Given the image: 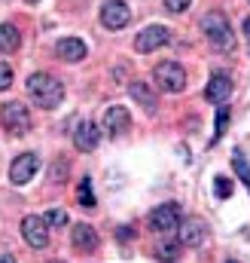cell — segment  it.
I'll use <instances>...</instances> for the list:
<instances>
[{
	"mask_svg": "<svg viewBox=\"0 0 250 263\" xmlns=\"http://www.w3.org/2000/svg\"><path fill=\"white\" fill-rule=\"evenodd\" d=\"M28 95H31V101L37 104V107H43V110H52V107H58L64 101V86L61 80H55L52 73H46V70H37V73H31L28 77Z\"/></svg>",
	"mask_w": 250,
	"mask_h": 263,
	"instance_id": "obj_1",
	"label": "cell"
},
{
	"mask_svg": "<svg viewBox=\"0 0 250 263\" xmlns=\"http://www.w3.org/2000/svg\"><path fill=\"white\" fill-rule=\"evenodd\" d=\"M201 31H204L207 43H211L217 52H235V34H232V25H229V18H226L220 9H214V12L204 15Z\"/></svg>",
	"mask_w": 250,
	"mask_h": 263,
	"instance_id": "obj_2",
	"label": "cell"
},
{
	"mask_svg": "<svg viewBox=\"0 0 250 263\" xmlns=\"http://www.w3.org/2000/svg\"><path fill=\"white\" fill-rule=\"evenodd\" d=\"M153 80H156V86H159L162 92H168V95H177V92L186 89V70L177 65V62H159L156 70H153Z\"/></svg>",
	"mask_w": 250,
	"mask_h": 263,
	"instance_id": "obj_3",
	"label": "cell"
},
{
	"mask_svg": "<svg viewBox=\"0 0 250 263\" xmlns=\"http://www.w3.org/2000/svg\"><path fill=\"white\" fill-rule=\"evenodd\" d=\"M0 123H3V129L9 132V135L22 138V135L31 132V110L22 101H6L0 107Z\"/></svg>",
	"mask_w": 250,
	"mask_h": 263,
	"instance_id": "obj_4",
	"label": "cell"
},
{
	"mask_svg": "<svg viewBox=\"0 0 250 263\" xmlns=\"http://www.w3.org/2000/svg\"><path fill=\"white\" fill-rule=\"evenodd\" d=\"M180 223H183V214H180L177 202H165L150 214V227L156 233H174V230H180Z\"/></svg>",
	"mask_w": 250,
	"mask_h": 263,
	"instance_id": "obj_5",
	"label": "cell"
},
{
	"mask_svg": "<svg viewBox=\"0 0 250 263\" xmlns=\"http://www.w3.org/2000/svg\"><path fill=\"white\" fill-rule=\"evenodd\" d=\"M22 239L31 248H46L49 245V223L40 214H25L22 217Z\"/></svg>",
	"mask_w": 250,
	"mask_h": 263,
	"instance_id": "obj_6",
	"label": "cell"
},
{
	"mask_svg": "<svg viewBox=\"0 0 250 263\" xmlns=\"http://www.w3.org/2000/svg\"><path fill=\"white\" fill-rule=\"evenodd\" d=\"M37 168H40V156H37V153H22V156H15L12 165H9V184L25 187L28 181H34Z\"/></svg>",
	"mask_w": 250,
	"mask_h": 263,
	"instance_id": "obj_7",
	"label": "cell"
},
{
	"mask_svg": "<svg viewBox=\"0 0 250 263\" xmlns=\"http://www.w3.org/2000/svg\"><path fill=\"white\" fill-rule=\"evenodd\" d=\"M168 40H171V31H168L165 25H150V28H143V31L137 34V40H134V49L147 55V52H156V49H162Z\"/></svg>",
	"mask_w": 250,
	"mask_h": 263,
	"instance_id": "obj_8",
	"label": "cell"
},
{
	"mask_svg": "<svg viewBox=\"0 0 250 263\" xmlns=\"http://www.w3.org/2000/svg\"><path fill=\"white\" fill-rule=\"evenodd\" d=\"M128 22H131L128 3H122V0H107V3L101 6V25H104L107 31H122Z\"/></svg>",
	"mask_w": 250,
	"mask_h": 263,
	"instance_id": "obj_9",
	"label": "cell"
},
{
	"mask_svg": "<svg viewBox=\"0 0 250 263\" xmlns=\"http://www.w3.org/2000/svg\"><path fill=\"white\" fill-rule=\"evenodd\" d=\"M101 129L107 132L110 138H119V135H125V132L131 129V114L125 107H119V104L107 107L104 110V120H101Z\"/></svg>",
	"mask_w": 250,
	"mask_h": 263,
	"instance_id": "obj_10",
	"label": "cell"
},
{
	"mask_svg": "<svg viewBox=\"0 0 250 263\" xmlns=\"http://www.w3.org/2000/svg\"><path fill=\"white\" fill-rule=\"evenodd\" d=\"M177 233H180L177 239H180L183 248H198V245L204 242V236H207V223H204L201 217H186Z\"/></svg>",
	"mask_w": 250,
	"mask_h": 263,
	"instance_id": "obj_11",
	"label": "cell"
},
{
	"mask_svg": "<svg viewBox=\"0 0 250 263\" xmlns=\"http://www.w3.org/2000/svg\"><path fill=\"white\" fill-rule=\"evenodd\" d=\"M229 95H232V77L223 73V70H217L211 77V83L204 86V98L214 101V104H223V101H229Z\"/></svg>",
	"mask_w": 250,
	"mask_h": 263,
	"instance_id": "obj_12",
	"label": "cell"
},
{
	"mask_svg": "<svg viewBox=\"0 0 250 263\" xmlns=\"http://www.w3.org/2000/svg\"><path fill=\"white\" fill-rule=\"evenodd\" d=\"M98 141H101V132H98L95 123H89V120L76 123V129H73V147H76V150L92 153V150L98 147Z\"/></svg>",
	"mask_w": 250,
	"mask_h": 263,
	"instance_id": "obj_13",
	"label": "cell"
},
{
	"mask_svg": "<svg viewBox=\"0 0 250 263\" xmlns=\"http://www.w3.org/2000/svg\"><path fill=\"white\" fill-rule=\"evenodd\" d=\"M70 242H73V248L82 251V254L98 251V233H95L92 223H76V227L70 230Z\"/></svg>",
	"mask_w": 250,
	"mask_h": 263,
	"instance_id": "obj_14",
	"label": "cell"
},
{
	"mask_svg": "<svg viewBox=\"0 0 250 263\" xmlns=\"http://www.w3.org/2000/svg\"><path fill=\"white\" fill-rule=\"evenodd\" d=\"M128 92H131V98L147 110V114H156V92H153V86L150 83H143V80H134L131 86H128Z\"/></svg>",
	"mask_w": 250,
	"mask_h": 263,
	"instance_id": "obj_15",
	"label": "cell"
},
{
	"mask_svg": "<svg viewBox=\"0 0 250 263\" xmlns=\"http://www.w3.org/2000/svg\"><path fill=\"white\" fill-rule=\"evenodd\" d=\"M55 52H58V59L61 62H82L86 59V43L82 40H76V37H64V40H58L55 43Z\"/></svg>",
	"mask_w": 250,
	"mask_h": 263,
	"instance_id": "obj_16",
	"label": "cell"
},
{
	"mask_svg": "<svg viewBox=\"0 0 250 263\" xmlns=\"http://www.w3.org/2000/svg\"><path fill=\"white\" fill-rule=\"evenodd\" d=\"M180 251H183L180 239H162V242L153 248V254H156V260H159V263H174V260H180Z\"/></svg>",
	"mask_w": 250,
	"mask_h": 263,
	"instance_id": "obj_17",
	"label": "cell"
},
{
	"mask_svg": "<svg viewBox=\"0 0 250 263\" xmlns=\"http://www.w3.org/2000/svg\"><path fill=\"white\" fill-rule=\"evenodd\" d=\"M18 46H22V34H18V28H15V25H9V22H6V25H0V52H6V55H9V52H15Z\"/></svg>",
	"mask_w": 250,
	"mask_h": 263,
	"instance_id": "obj_18",
	"label": "cell"
},
{
	"mask_svg": "<svg viewBox=\"0 0 250 263\" xmlns=\"http://www.w3.org/2000/svg\"><path fill=\"white\" fill-rule=\"evenodd\" d=\"M67 175H70L67 159H55V162L49 165V181H52V184H67Z\"/></svg>",
	"mask_w": 250,
	"mask_h": 263,
	"instance_id": "obj_19",
	"label": "cell"
},
{
	"mask_svg": "<svg viewBox=\"0 0 250 263\" xmlns=\"http://www.w3.org/2000/svg\"><path fill=\"white\" fill-rule=\"evenodd\" d=\"M232 165H235V175L247 184V190H250V165H247V159H244V153L241 150H235V156H232Z\"/></svg>",
	"mask_w": 250,
	"mask_h": 263,
	"instance_id": "obj_20",
	"label": "cell"
},
{
	"mask_svg": "<svg viewBox=\"0 0 250 263\" xmlns=\"http://www.w3.org/2000/svg\"><path fill=\"white\" fill-rule=\"evenodd\" d=\"M76 196H79V205H82V208H95V205H98V202H95V193H92V181H89V178H82Z\"/></svg>",
	"mask_w": 250,
	"mask_h": 263,
	"instance_id": "obj_21",
	"label": "cell"
},
{
	"mask_svg": "<svg viewBox=\"0 0 250 263\" xmlns=\"http://www.w3.org/2000/svg\"><path fill=\"white\" fill-rule=\"evenodd\" d=\"M214 193H217V199H229L232 196V181L226 175H217L214 178Z\"/></svg>",
	"mask_w": 250,
	"mask_h": 263,
	"instance_id": "obj_22",
	"label": "cell"
},
{
	"mask_svg": "<svg viewBox=\"0 0 250 263\" xmlns=\"http://www.w3.org/2000/svg\"><path fill=\"white\" fill-rule=\"evenodd\" d=\"M226 123H229V107H220L217 110V126H214V144L226 135Z\"/></svg>",
	"mask_w": 250,
	"mask_h": 263,
	"instance_id": "obj_23",
	"label": "cell"
},
{
	"mask_svg": "<svg viewBox=\"0 0 250 263\" xmlns=\"http://www.w3.org/2000/svg\"><path fill=\"white\" fill-rule=\"evenodd\" d=\"M46 223H49V227H64V223H67V211H64V208L46 211Z\"/></svg>",
	"mask_w": 250,
	"mask_h": 263,
	"instance_id": "obj_24",
	"label": "cell"
},
{
	"mask_svg": "<svg viewBox=\"0 0 250 263\" xmlns=\"http://www.w3.org/2000/svg\"><path fill=\"white\" fill-rule=\"evenodd\" d=\"M9 86H12V67L6 65V62H0V92L9 89Z\"/></svg>",
	"mask_w": 250,
	"mask_h": 263,
	"instance_id": "obj_25",
	"label": "cell"
},
{
	"mask_svg": "<svg viewBox=\"0 0 250 263\" xmlns=\"http://www.w3.org/2000/svg\"><path fill=\"white\" fill-rule=\"evenodd\" d=\"M192 0H165V9L168 12H186Z\"/></svg>",
	"mask_w": 250,
	"mask_h": 263,
	"instance_id": "obj_26",
	"label": "cell"
},
{
	"mask_svg": "<svg viewBox=\"0 0 250 263\" xmlns=\"http://www.w3.org/2000/svg\"><path fill=\"white\" fill-rule=\"evenodd\" d=\"M116 236H119V242H125L128 236L134 239V230H131V227H119V233H116Z\"/></svg>",
	"mask_w": 250,
	"mask_h": 263,
	"instance_id": "obj_27",
	"label": "cell"
},
{
	"mask_svg": "<svg viewBox=\"0 0 250 263\" xmlns=\"http://www.w3.org/2000/svg\"><path fill=\"white\" fill-rule=\"evenodd\" d=\"M0 263H15V257H12V254H3V257H0Z\"/></svg>",
	"mask_w": 250,
	"mask_h": 263,
	"instance_id": "obj_28",
	"label": "cell"
},
{
	"mask_svg": "<svg viewBox=\"0 0 250 263\" xmlns=\"http://www.w3.org/2000/svg\"><path fill=\"white\" fill-rule=\"evenodd\" d=\"M244 34H247V40H250V15L244 18Z\"/></svg>",
	"mask_w": 250,
	"mask_h": 263,
	"instance_id": "obj_29",
	"label": "cell"
},
{
	"mask_svg": "<svg viewBox=\"0 0 250 263\" xmlns=\"http://www.w3.org/2000/svg\"><path fill=\"white\" fill-rule=\"evenodd\" d=\"M25 3H31V6H34V3H40V0H25Z\"/></svg>",
	"mask_w": 250,
	"mask_h": 263,
	"instance_id": "obj_30",
	"label": "cell"
},
{
	"mask_svg": "<svg viewBox=\"0 0 250 263\" xmlns=\"http://www.w3.org/2000/svg\"><path fill=\"white\" fill-rule=\"evenodd\" d=\"M49 263H64V260H49Z\"/></svg>",
	"mask_w": 250,
	"mask_h": 263,
	"instance_id": "obj_31",
	"label": "cell"
},
{
	"mask_svg": "<svg viewBox=\"0 0 250 263\" xmlns=\"http://www.w3.org/2000/svg\"><path fill=\"white\" fill-rule=\"evenodd\" d=\"M226 263H238V260H226Z\"/></svg>",
	"mask_w": 250,
	"mask_h": 263,
	"instance_id": "obj_32",
	"label": "cell"
}]
</instances>
